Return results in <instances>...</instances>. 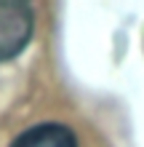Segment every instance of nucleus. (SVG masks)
I'll use <instances>...</instances> for the list:
<instances>
[{
  "instance_id": "nucleus-2",
  "label": "nucleus",
  "mask_w": 144,
  "mask_h": 147,
  "mask_svg": "<svg viewBox=\"0 0 144 147\" xmlns=\"http://www.w3.org/2000/svg\"><path fill=\"white\" fill-rule=\"evenodd\" d=\"M11 147H78L75 131L62 123H40L21 131Z\"/></svg>"
},
{
  "instance_id": "nucleus-1",
  "label": "nucleus",
  "mask_w": 144,
  "mask_h": 147,
  "mask_svg": "<svg viewBox=\"0 0 144 147\" xmlns=\"http://www.w3.org/2000/svg\"><path fill=\"white\" fill-rule=\"evenodd\" d=\"M32 8L21 0H0V62L19 56L32 40Z\"/></svg>"
}]
</instances>
